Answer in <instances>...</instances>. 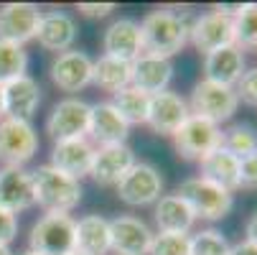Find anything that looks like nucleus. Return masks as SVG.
Segmentation results:
<instances>
[{
  "label": "nucleus",
  "mask_w": 257,
  "mask_h": 255,
  "mask_svg": "<svg viewBox=\"0 0 257 255\" xmlns=\"http://www.w3.org/2000/svg\"><path fill=\"white\" fill-rule=\"evenodd\" d=\"M153 217H156L158 232H181V235H186L194 227V222H196L194 212L189 209V204L183 202L178 194L161 197L156 202Z\"/></svg>",
  "instance_id": "24"
},
{
  "label": "nucleus",
  "mask_w": 257,
  "mask_h": 255,
  "mask_svg": "<svg viewBox=\"0 0 257 255\" xmlns=\"http://www.w3.org/2000/svg\"><path fill=\"white\" fill-rule=\"evenodd\" d=\"M51 82L61 92H79L92 84V59L84 51H64L51 64Z\"/></svg>",
  "instance_id": "16"
},
{
  "label": "nucleus",
  "mask_w": 257,
  "mask_h": 255,
  "mask_svg": "<svg viewBox=\"0 0 257 255\" xmlns=\"http://www.w3.org/2000/svg\"><path fill=\"white\" fill-rule=\"evenodd\" d=\"M89 110L92 105L77 97H66L54 105V110L46 120V133L51 135L54 143L71 140V138H87L89 128Z\"/></svg>",
  "instance_id": "10"
},
{
  "label": "nucleus",
  "mask_w": 257,
  "mask_h": 255,
  "mask_svg": "<svg viewBox=\"0 0 257 255\" xmlns=\"http://www.w3.org/2000/svg\"><path fill=\"white\" fill-rule=\"evenodd\" d=\"M92 158H94V145L89 138H71V140H61L54 143V151H51V163L54 168L82 179L89 174L92 168Z\"/></svg>",
  "instance_id": "18"
},
{
  "label": "nucleus",
  "mask_w": 257,
  "mask_h": 255,
  "mask_svg": "<svg viewBox=\"0 0 257 255\" xmlns=\"http://www.w3.org/2000/svg\"><path fill=\"white\" fill-rule=\"evenodd\" d=\"M69 255H82V252H77V250H74V252H69Z\"/></svg>",
  "instance_id": "43"
},
{
  "label": "nucleus",
  "mask_w": 257,
  "mask_h": 255,
  "mask_svg": "<svg viewBox=\"0 0 257 255\" xmlns=\"http://www.w3.org/2000/svg\"><path fill=\"white\" fill-rule=\"evenodd\" d=\"M39 151V135L28 120H0V161L6 168H23Z\"/></svg>",
  "instance_id": "6"
},
{
  "label": "nucleus",
  "mask_w": 257,
  "mask_h": 255,
  "mask_svg": "<svg viewBox=\"0 0 257 255\" xmlns=\"http://www.w3.org/2000/svg\"><path fill=\"white\" fill-rule=\"evenodd\" d=\"M244 240H249V242H254L257 245V212L249 217V220H247V225H244Z\"/></svg>",
  "instance_id": "39"
},
{
  "label": "nucleus",
  "mask_w": 257,
  "mask_h": 255,
  "mask_svg": "<svg viewBox=\"0 0 257 255\" xmlns=\"http://www.w3.org/2000/svg\"><path fill=\"white\" fill-rule=\"evenodd\" d=\"M0 207L18 214L36 207L33 181L23 168H3L0 171Z\"/></svg>",
  "instance_id": "21"
},
{
  "label": "nucleus",
  "mask_w": 257,
  "mask_h": 255,
  "mask_svg": "<svg viewBox=\"0 0 257 255\" xmlns=\"http://www.w3.org/2000/svg\"><path fill=\"white\" fill-rule=\"evenodd\" d=\"M31 181H33L36 204L44 207L46 212L69 214L82 202L79 179L69 176V174H64L54 166H39L36 171H31Z\"/></svg>",
  "instance_id": "2"
},
{
  "label": "nucleus",
  "mask_w": 257,
  "mask_h": 255,
  "mask_svg": "<svg viewBox=\"0 0 257 255\" xmlns=\"http://www.w3.org/2000/svg\"><path fill=\"white\" fill-rule=\"evenodd\" d=\"M130 133V125L122 120V115L112 107V102H97L89 110V128L87 135L97 145H117L125 143Z\"/></svg>",
  "instance_id": "17"
},
{
  "label": "nucleus",
  "mask_w": 257,
  "mask_h": 255,
  "mask_svg": "<svg viewBox=\"0 0 257 255\" xmlns=\"http://www.w3.org/2000/svg\"><path fill=\"white\" fill-rule=\"evenodd\" d=\"M163 194V176L153 163L135 161L130 171L117 181V197L130 207H145L156 204Z\"/></svg>",
  "instance_id": "8"
},
{
  "label": "nucleus",
  "mask_w": 257,
  "mask_h": 255,
  "mask_svg": "<svg viewBox=\"0 0 257 255\" xmlns=\"http://www.w3.org/2000/svg\"><path fill=\"white\" fill-rule=\"evenodd\" d=\"M148 255H191V240L181 232H158L153 235Z\"/></svg>",
  "instance_id": "33"
},
{
  "label": "nucleus",
  "mask_w": 257,
  "mask_h": 255,
  "mask_svg": "<svg viewBox=\"0 0 257 255\" xmlns=\"http://www.w3.org/2000/svg\"><path fill=\"white\" fill-rule=\"evenodd\" d=\"M74 227L77 222L69 214L46 212L39 222L31 227L28 250L41 255H69L74 252Z\"/></svg>",
  "instance_id": "4"
},
{
  "label": "nucleus",
  "mask_w": 257,
  "mask_h": 255,
  "mask_svg": "<svg viewBox=\"0 0 257 255\" xmlns=\"http://www.w3.org/2000/svg\"><path fill=\"white\" fill-rule=\"evenodd\" d=\"M171 138L178 156L186 161H201L211 151L222 148V128L199 115H189Z\"/></svg>",
  "instance_id": "5"
},
{
  "label": "nucleus",
  "mask_w": 257,
  "mask_h": 255,
  "mask_svg": "<svg viewBox=\"0 0 257 255\" xmlns=\"http://www.w3.org/2000/svg\"><path fill=\"white\" fill-rule=\"evenodd\" d=\"M237 107H239V100H237L234 87H224V84H216L209 79H201L194 84L191 102H189L191 115H199V118H206L216 125H222L237 113Z\"/></svg>",
  "instance_id": "7"
},
{
  "label": "nucleus",
  "mask_w": 257,
  "mask_h": 255,
  "mask_svg": "<svg viewBox=\"0 0 257 255\" xmlns=\"http://www.w3.org/2000/svg\"><path fill=\"white\" fill-rule=\"evenodd\" d=\"M173 79V64L171 59H158L143 54L133 61V87H138L145 95H158L166 92Z\"/></svg>",
  "instance_id": "23"
},
{
  "label": "nucleus",
  "mask_w": 257,
  "mask_h": 255,
  "mask_svg": "<svg viewBox=\"0 0 257 255\" xmlns=\"http://www.w3.org/2000/svg\"><path fill=\"white\" fill-rule=\"evenodd\" d=\"M74 250L82 255L109 252V222L99 214H87L74 227Z\"/></svg>",
  "instance_id": "25"
},
{
  "label": "nucleus",
  "mask_w": 257,
  "mask_h": 255,
  "mask_svg": "<svg viewBox=\"0 0 257 255\" xmlns=\"http://www.w3.org/2000/svg\"><path fill=\"white\" fill-rule=\"evenodd\" d=\"M176 194L189 204L196 220H206V222L224 220L234 207V194L216 187L214 181H209L204 176H191L186 181H181Z\"/></svg>",
  "instance_id": "3"
},
{
  "label": "nucleus",
  "mask_w": 257,
  "mask_h": 255,
  "mask_svg": "<svg viewBox=\"0 0 257 255\" xmlns=\"http://www.w3.org/2000/svg\"><path fill=\"white\" fill-rule=\"evenodd\" d=\"M199 168L204 179L214 181L216 187H222L227 192H237L239 189V158H234L229 151L216 148L209 156H204L199 161Z\"/></svg>",
  "instance_id": "26"
},
{
  "label": "nucleus",
  "mask_w": 257,
  "mask_h": 255,
  "mask_svg": "<svg viewBox=\"0 0 257 255\" xmlns=\"http://www.w3.org/2000/svg\"><path fill=\"white\" fill-rule=\"evenodd\" d=\"M36 41H39L46 51H69L71 44L77 41V23L69 13L64 11H49L41 13V23H39V33H36Z\"/></svg>",
  "instance_id": "19"
},
{
  "label": "nucleus",
  "mask_w": 257,
  "mask_h": 255,
  "mask_svg": "<svg viewBox=\"0 0 257 255\" xmlns=\"http://www.w3.org/2000/svg\"><path fill=\"white\" fill-rule=\"evenodd\" d=\"M26 66H28V54L23 46L11 44V41H0V84H8V82L23 77Z\"/></svg>",
  "instance_id": "30"
},
{
  "label": "nucleus",
  "mask_w": 257,
  "mask_h": 255,
  "mask_svg": "<svg viewBox=\"0 0 257 255\" xmlns=\"http://www.w3.org/2000/svg\"><path fill=\"white\" fill-rule=\"evenodd\" d=\"M244 74V54L237 46H227L204 56V79L234 87Z\"/></svg>",
  "instance_id": "22"
},
{
  "label": "nucleus",
  "mask_w": 257,
  "mask_h": 255,
  "mask_svg": "<svg viewBox=\"0 0 257 255\" xmlns=\"http://www.w3.org/2000/svg\"><path fill=\"white\" fill-rule=\"evenodd\" d=\"M18 235V217L0 207V245H11Z\"/></svg>",
  "instance_id": "35"
},
{
  "label": "nucleus",
  "mask_w": 257,
  "mask_h": 255,
  "mask_svg": "<svg viewBox=\"0 0 257 255\" xmlns=\"http://www.w3.org/2000/svg\"><path fill=\"white\" fill-rule=\"evenodd\" d=\"M41 23V11L33 3H6L0 6V41L28 44L36 39Z\"/></svg>",
  "instance_id": "11"
},
{
  "label": "nucleus",
  "mask_w": 257,
  "mask_h": 255,
  "mask_svg": "<svg viewBox=\"0 0 257 255\" xmlns=\"http://www.w3.org/2000/svg\"><path fill=\"white\" fill-rule=\"evenodd\" d=\"M189 115H191L189 102L181 95L166 90V92L151 95V107H148V120H145V125H151V130L158 135L171 138Z\"/></svg>",
  "instance_id": "14"
},
{
  "label": "nucleus",
  "mask_w": 257,
  "mask_h": 255,
  "mask_svg": "<svg viewBox=\"0 0 257 255\" xmlns=\"http://www.w3.org/2000/svg\"><path fill=\"white\" fill-rule=\"evenodd\" d=\"M0 255H13V250L8 245H0Z\"/></svg>",
  "instance_id": "41"
},
{
  "label": "nucleus",
  "mask_w": 257,
  "mask_h": 255,
  "mask_svg": "<svg viewBox=\"0 0 257 255\" xmlns=\"http://www.w3.org/2000/svg\"><path fill=\"white\" fill-rule=\"evenodd\" d=\"M234 36H237V49L257 51V3L242 6L239 16L234 18Z\"/></svg>",
  "instance_id": "31"
},
{
  "label": "nucleus",
  "mask_w": 257,
  "mask_h": 255,
  "mask_svg": "<svg viewBox=\"0 0 257 255\" xmlns=\"http://www.w3.org/2000/svg\"><path fill=\"white\" fill-rule=\"evenodd\" d=\"M234 92H237L239 102L257 107V66L254 69H244L242 79L234 84Z\"/></svg>",
  "instance_id": "34"
},
{
  "label": "nucleus",
  "mask_w": 257,
  "mask_h": 255,
  "mask_svg": "<svg viewBox=\"0 0 257 255\" xmlns=\"http://www.w3.org/2000/svg\"><path fill=\"white\" fill-rule=\"evenodd\" d=\"M21 255H41V252H33V250H26V252H21Z\"/></svg>",
  "instance_id": "42"
},
{
  "label": "nucleus",
  "mask_w": 257,
  "mask_h": 255,
  "mask_svg": "<svg viewBox=\"0 0 257 255\" xmlns=\"http://www.w3.org/2000/svg\"><path fill=\"white\" fill-rule=\"evenodd\" d=\"M189 39L204 56L219 49H227V46H237L234 18L219 13V11L201 13L189 28Z\"/></svg>",
  "instance_id": "9"
},
{
  "label": "nucleus",
  "mask_w": 257,
  "mask_h": 255,
  "mask_svg": "<svg viewBox=\"0 0 257 255\" xmlns=\"http://www.w3.org/2000/svg\"><path fill=\"white\" fill-rule=\"evenodd\" d=\"M6 118V100H3V84H0V120Z\"/></svg>",
  "instance_id": "40"
},
{
  "label": "nucleus",
  "mask_w": 257,
  "mask_h": 255,
  "mask_svg": "<svg viewBox=\"0 0 257 255\" xmlns=\"http://www.w3.org/2000/svg\"><path fill=\"white\" fill-rule=\"evenodd\" d=\"M133 163H135V153L127 143L99 145V148H94L89 176L102 187H117V181L130 171Z\"/></svg>",
  "instance_id": "13"
},
{
  "label": "nucleus",
  "mask_w": 257,
  "mask_h": 255,
  "mask_svg": "<svg viewBox=\"0 0 257 255\" xmlns=\"http://www.w3.org/2000/svg\"><path fill=\"white\" fill-rule=\"evenodd\" d=\"M222 148L229 151L239 161L257 156V130L244 123H237V125L222 130Z\"/></svg>",
  "instance_id": "29"
},
{
  "label": "nucleus",
  "mask_w": 257,
  "mask_h": 255,
  "mask_svg": "<svg viewBox=\"0 0 257 255\" xmlns=\"http://www.w3.org/2000/svg\"><path fill=\"white\" fill-rule=\"evenodd\" d=\"M102 49L107 56H115L122 61H135L143 56V33H140V23L133 18H117L107 26L104 39H102Z\"/></svg>",
  "instance_id": "15"
},
{
  "label": "nucleus",
  "mask_w": 257,
  "mask_h": 255,
  "mask_svg": "<svg viewBox=\"0 0 257 255\" xmlns=\"http://www.w3.org/2000/svg\"><path fill=\"white\" fill-rule=\"evenodd\" d=\"M115 11V3H79V13L87 18H107Z\"/></svg>",
  "instance_id": "37"
},
{
  "label": "nucleus",
  "mask_w": 257,
  "mask_h": 255,
  "mask_svg": "<svg viewBox=\"0 0 257 255\" xmlns=\"http://www.w3.org/2000/svg\"><path fill=\"white\" fill-rule=\"evenodd\" d=\"M189 240H191V255H229V247H232L227 237L214 227L201 230Z\"/></svg>",
  "instance_id": "32"
},
{
  "label": "nucleus",
  "mask_w": 257,
  "mask_h": 255,
  "mask_svg": "<svg viewBox=\"0 0 257 255\" xmlns=\"http://www.w3.org/2000/svg\"><path fill=\"white\" fill-rule=\"evenodd\" d=\"M112 107L122 115V120L127 125H145V120H148V107H151V95H145L130 84V87L112 95Z\"/></svg>",
  "instance_id": "28"
},
{
  "label": "nucleus",
  "mask_w": 257,
  "mask_h": 255,
  "mask_svg": "<svg viewBox=\"0 0 257 255\" xmlns=\"http://www.w3.org/2000/svg\"><path fill=\"white\" fill-rule=\"evenodd\" d=\"M229 255H257V245L249 240H242V242L229 247Z\"/></svg>",
  "instance_id": "38"
},
{
  "label": "nucleus",
  "mask_w": 257,
  "mask_h": 255,
  "mask_svg": "<svg viewBox=\"0 0 257 255\" xmlns=\"http://www.w3.org/2000/svg\"><path fill=\"white\" fill-rule=\"evenodd\" d=\"M3 100H6V118L28 120L41 105V87L33 77L23 74L8 84H3Z\"/></svg>",
  "instance_id": "20"
},
{
  "label": "nucleus",
  "mask_w": 257,
  "mask_h": 255,
  "mask_svg": "<svg viewBox=\"0 0 257 255\" xmlns=\"http://www.w3.org/2000/svg\"><path fill=\"white\" fill-rule=\"evenodd\" d=\"M239 189H257V156L239 161Z\"/></svg>",
  "instance_id": "36"
},
{
  "label": "nucleus",
  "mask_w": 257,
  "mask_h": 255,
  "mask_svg": "<svg viewBox=\"0 0 257 255\" xmlns=\"http://www.w3.org/2000/svg\"><path fill=\"white\" fill-rule=\"evenodd\" d=\"M153 232L133 214H120L109 220V250L115 255H148Z\"/></svg>",
  "instance_id": "12"
},
{
  "label": "nucleus",
  "mask_w": 257,
  "mask_h": 255,
  "mask_svg": "<svg viewBox=\"0 0 257 255\" xmlns=\"http://www.w3.org/2000/svg\"><path fill=\"white\" fill-rule=\"evenodd\" d=\"M92 84L104 92H120L133 84V64L102 54L97 61H92Z\"/></svg>",
  "instance_id": "27"
},
{
  "label": "nucleus",
  "mask_w": 257,
  "mask_h": 255,
  "mask_svg": "<svg viewBox=\"0 0 257 255\" xmlns=\"http://www.w3.org/2000/svg\"><path fill=\"white\" fill-rule=\"evenodd\" d=\"M189 16H178L171 11H153L140 21L143 33V54L171 59L189 41Z\"/></svg>",
  "instance_id": "1"
}]
</instances>
